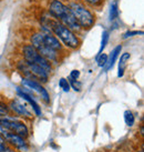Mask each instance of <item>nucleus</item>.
<instances>
[{
	"mask_svg": "<svg viewBox=\"0 0 144 152\" xmlns=\"http://www.w3.org/2000/svg\"><path fill=\"white\" fill-rule=\"evenodd\" d=\"M124 121H125L127 127H133V126H134L135 118H134V115L132 113V111L127 110V111L124 112Z\"/></svg>",
	"mask_w": 144,
	"mask_h": 152,
	"instance_id": "4468645a",
	"label": "nucleus"
},
{
	"mask_svg": "<svg viewBox=\"0 0 144 152\" xmlns=\"http://www.w3.org/2000/svg\"><path fill=\"white\" fill-rule=\"evenodd\" d=\"M1 152H15V151H13L12 149H10V148H8V147H6V148H4Z\"/></svg>",
	"mask_w": 144,
	"mask_h": 152,
	"instance_id": "4be33fe9",
	"label": "nucleus"
},
{
	"mask_svg": "<svg viewBox=\"0 0 144 152\" xmlns=\"http://www.w3.org/2000/svg\"><path fill=\"white\" fill-rule=\"evenodd\" d=\"M62 1H64V2H68V1H70V0H62Z\"/></svg>",
	"mask_w": 144,
	"mask_h": 152,
	"instance_id": "5701e85b",
	"label": "nucleus"
},
{
	"mask_svg": "<svg viewBox=\"0 0 144 152\" xmlns=\"http://www.w3.org/2000/svg\"><path fill=\"white\" fill-rule=\"evenodd\" d=\"M143 34V31H139V30H130V31H127L125 34H123V39L131 38V37L139 36V34Z\"/></svg>",
	"mask_w": 144,
	"mask_h": 152,
	"instance_id": "a211bd4d",
	"label": "nucleus"
},
{
	"mask_svg": "<svg viewBox=\"0 0 144 152\" xmlns=\"http://www.w3.org/2000/svg\"><path fill=\"white\" fill-rule=\"evenodd\" d=\"M67 6L83 32L90 30L95 25L97 16L94 11L83 2H81L80 0H70L67 2Z\"/></svg>",
	"mask_w": 144,
	"mask_h": 152,
	"instance_id": "f257e3e1",
	"label": "nucleus"
},
{
	"mask_svg": "<svg viewBox=\"0 0 144 152\" xmlns=\"http://www.w3.org/2000/svg\"><path fill=\"white\" fill-rule=\"evenodd\" d=\"M10 111H12L13 113H16L17 115H20V117H23V118H31L32 117V113L27 107H25V103H22L20 100L18 99H13L10 101V103L8 104Z\"/></svg>",
	"mask_w": 144,
	"mask_h": 152,
	"instance_id": "6e6552de",
	"label": "nucleus"
},
{
	"mask_svg": "<svg viewBox=\"0 0 144 152\" xmlns=\"http://www.w3.org/2000/svg\"><path fill=\"white\" fill-rule=\"evenodd\" d=\"M21 53L23 57V60L30 64H38L39 67H41L43 70H46L48 73H50L52 71V64L49 62L46 58H43L42 56L39 53L38 51L36 50L32 45L30 43H25L21 47Z\"/></svg>",
	"mask_w": 144,
	"mask_h": 152,
	"instance_id": "7ed1b4c3",
	"label": "nucleus"
},
{
	"mask_svg": "<svg viewBox=\"0 0 144 152\" xmlns=\"http://www.w3.org/2000/svg\"><path fill=\"white\" fill-rule=\"evenodd\" d=\"M109 39H110V32L108 31V30H104L103 32H102V39H101V46H100V50H99V53L97 56L102 53V51L104 50V48L106 47L108 42H109Z\"/></svg>",
	"mask_w": 144,
	"mask_h": 152,
	"instance_id": "ddd939ff",
	"label": "nucleus"
},
{
	"mask_svg": "<svg viewBox=\"0 0 144 152\" xmlns=\"http://www.w3.org/2000/svg\"><path fill=\"white\" fill-rule=\"evenodd\" d=\"M17 69L27 79H32L36 81L40 80L41 82H47L49 79V73L46 70H43L38 64H30L25 60H20L18 62Z\"/></svg>",
	"mask_w": 144,
	"mask_h": 152,
	"instance_id": "f03ea898",
	"label": "nucleus"
},
{
	"mask_svg": "<svg viewBox=\"0 0 144 152\" xmlns=\"http://www.w3.org/2000/svg\"><path fill=\"white\" fill-rule=\"evenodd\" d=\"M91 9H100L104 6V0H80Z\"/></svg>",
	"mask_w": 144,
	"mask_h": 152,
	"instance_id": "9b49d317",
	"label": "nucleus"
},
{
	"mask_svg": "<svg viewBox=\"0 0 144 152\" xmlns=\"http://www.w3.org/2000/svg\"><path fill=\"white\" fill-rule=\"evenodd\" d=\"M59 87L64 92H69L70 91V83H69V80H67L65 78H61L59 80Z\"/></svg>",
	"mask_w": 144,
	"mask_h": 152,
	"instance_id": "dca6fc26",
	"label": "nucleus"
},
{
	"mask_svg": "<svg viewBox=\"0 0 144 152\" xmlns=\"http://www.w3.org/2000/svg\"><path fill=\"white\" fill-rule=\"evenodd\" d=\"M118 17H119V4H118V1H113L110 6L109 18H110L111 21H114Z\"/></svg>",
	"mask_w": 144,
	"mask_h": 152,
	"instance_id": "f8f14e48",
	"label": "nucleus"
},
{
	"mask_svg": "<svg viewBox=\"0 0 144 152\" xmlns=\"http://www.w3.org/2000/svg\"><path fill=\"white\" fill-rule=\"evenodd\" d=\"M9 112H10L9 107L4 102L0 101V115H8Z\"/></svg>",
	"mask_w": 144,
	"mask_h": 152,
	"instance_id": "6ab92c4d",
	"label": "nucleus"
},
{
	"mask_svg": "<svg viewBox=\"0 0 144 152\" xmlns=\"http://www.w3.org/2000/svg\"><path fill=\"white\" fill-rule=\"evenodd\" d=\"M6 147H7V144H6V140H4V138L2 137V135L0 134V152L2 151Z\"/></svg>",
	"mask_w": 144,
	"mask_h": 152,
	"instance_id": "412c9836",
	"label": "nucleus"
},
{
	"mask_svg": "<svg viewBox=\"0 0 144 152\" xmlns=\"http://www.w3.org/2000/svg\"><path fill=\"white\" fill-rule=\"evenodd\" d=\"M106 60H108V55L106 53H100L97 57V64L99 67L103 68L106 64Z\"/></svg>",
	"mask_w": 144,
	"mask_h": 152,
	"instance_id": "2eb2a0df",
	"label": "nucleus"
},
{
	"mask_svg": "<svg viewBox=\"0 0 144 152\" xmlns=\"http://www.w3.org/2000/svg\"><path fill=\"white\" fill-rule=\"evenodd\" d=\"M121 51H122V46H121V45H119V46H116L114 49L112 50V52H111L110 55L108 56L106 64H105V66L103 67L105 71H109L111 68L114 66L115 61H116V59H118V57L121 55Z\"/></svg>",
	"mask_w": 144,
	"mask_h": 152,
	"instance_id": "1a4fd4ad",
	"label": "nucleus"
},
{
	"mask_svg": "<svg viewBox=\"0 0 144 152\" xmlns=\"http://www.w3.org/2000/svg\"><path fill=\"white\" fill-rule=\"evenodd\" d=\"M47 9L48 15L58 21H60L70 11L67 6V2H64L62 0H50Z\"/></svg>",
	"mask_w": 144,
	"mask_h": 152,
	"instance_id": "39448f33",
	"label": "nucleus"
},
{
	"mask_svg": "<svg viewBox=\"0 0 144 152\" xmlns=\"http://www.w3.org/2000/svg\"><path fill=\"white\" fill-rule=\"evenodd\" d=\"M80 77V71L79 70H72L70 72V76H69V79L70 80H78Z\"/></svg>",
	"mask_w": 144,
	"mask_h": 152,
	"instance_id": "aec40b11",
	"label": "nucleus"
},
{
	"mask_svg": "<svg viewBox=\"0 0 144 152\" xmlns=\"http://www.w3.org/2000/svg\"><path fill=\"white\" fill-rule=\"evenodd\" d=\"M21 85L23 86V87H25V88L30 89L31 91H34L36 93H38L39 96H40V98H41L46 103H49V102H50V96H49V92H48L47 89L44 88L39 81L23 78L21 81Z\"/></svg>",
	"mask_w": 144,
	"mask_h": 152,
	"instance_id": "423d86ee",
	"label": "nucleus"
},
{
	"mask_svg": "<svg viewBox=\"0 0 144 152\" xmlns=\"http://www.w3.org/2000/svg\"><path fill=\"white\" fill-rule=\"evenodd\" d=\"M0 126L6 129L7 131H10L12 133L22 137L23 139L28 137V128L25 123L21 122L20 120H18L17 118H13L10 115H0Z\"/></svg>",
	"mask_w": 144,
	"mask_h": 152,
	"instance_id": "20e7f679",
	"label": "nucleus"
},
{
	"mask_svg": "<svg viewBox=\"0 0 144 152\" xmlns=\"http://www.w3.org/2000/svg\"><path fill=\"white\" fill-rule=\"evenodd\" d=\"M139 152H143V150H141V151H139Z\"/></svg>",
	"mask_w": 144,
	"mask_h": 152,
	"instance_id": "b1692460",
	"label": "nucleus"
},
{
	"mask_svg": "<svg viewBox=\"0 0 144 152\" xmlns=\"http://www.w3.org/2000/svg\"><path fill=\"white\" fill-rule=\"evenodd\" d=\"M69 83H70V88H72L74 91H81L82 89V83L78 80H69Z\"/></svg>",
	"mask_w": 144,
	"mask_h": 152,
	"instance_id": "f3484780",
	"label": "nucleus"
},
{
	"mask_svg": "<svg viewBox=\"0 0 144 152\" xmlns=\"http://www.w3.org/2000/svg\"><path fill=\"white\" fill-rule=\"evenodd\" d=\"M130 58H131V55L129 52H124L120 57L119 68H118V77L119 78H122L124 76V71H125V68L127 66V61L130 60Z\"/></svg>",
	"mask_w": 144,
	"mask_h": 152,
	"instance_id": "9d476101",
	"label": "nucleus"
},
{
	"mask_svg": "<svg viewBox=\"0 0 144 152\" xmlns=\"http://www.w3.org/2000/svg\"><path fill=\"white\" fill-rule=\"evenodd\" d=\"M17 93L20 98H22V99H25V101L29 102L30 106L32 107V109H33V111L36 112V114H37L38 117H40V115L42 114V112H41V108L39 107L38 102L36 101V99H34L33 96H32V91H31L30 89L25 88V87H23V88L18 87Z\"/></svg>",
	"mask_w": 144,
	"mask_h": 152,
	"instance_id": "0eeeda50",
	"label": "nucleus"
}]
</instances>
